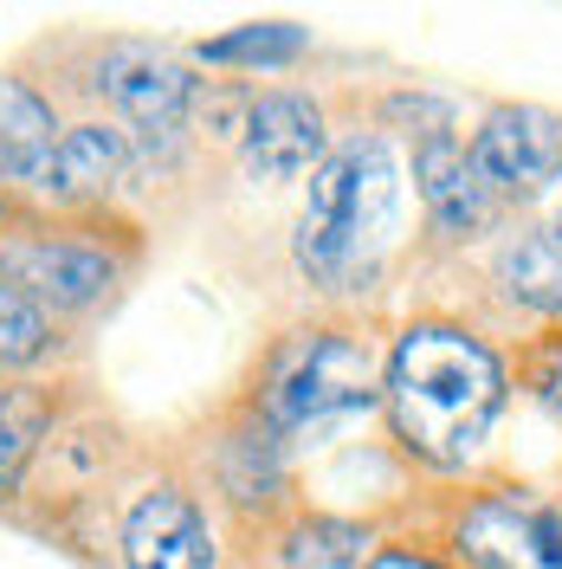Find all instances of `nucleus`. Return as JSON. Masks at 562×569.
<instances>
[{"instance_id":"obj_1","label":"nucleus","mask_w":562,"mask_h":569,"mask_svg":"<svg viewBox=\"0 0 562 569\" xmlns=\"http://www.w3.org/2000/svg\"><path fill=\"white\" fill-rule=\"evenodd\" d=\"M388 415L394 433L433 466H459L479 453L504 408V369L498 356L453 323H414L388 356Z\"/></svg>"},{"instance_id":"obj_2","label":"nucleus","mask_w":562,"mask_h":569,"mask_svg":"<svg viewBox=\"0 0 562 569\" xmlns=\"http://www.w3.org/2000/svg\"><path fill=\"white\" fill-rule=\"evenodd\" d=\"M401 220V176L382 137H350L311 169V208L298 220V266L323 291H362Z\"/></svg>"},{"instance_id":"obj_3","label":"nucleus","mask_w":562,"mask_h":569,"mask_svg":"<svg viewBox=\"0 0 562 569\" xmlns=\"http://www.w3.org/2000/svg\"><path fill=\"white\" fill-rule=\"evenodd\" d=\"M375 401V356L350 330H304L265 369V427H323Z\"/></svg>"},{"instance_id":"obj_4","label":"nucleus","mask_w":562,"mask_h":569,"mask_svg":"<svg viewBox=\"0 0 562 569\" xmlns=\"http://www.w3.org/2000/svg\"><path fill=\"white\" fill-rule=\"evenodd\" d=\"M472 169L485 188L504 194H536L562 176V123L536 104H504L485 117V130L472 142Z\"/></svg>"},{"instance_id":"obj_5","label":"nucleus","mask_w":562,"mask_h":569,"mask_svg":"<svg viewBox=\"0 0 562 569\" xmlns=\"http://www.w3.org/2000/svg\"><path fill=\"white\" fill-rule=\"evenodd\" d=\"M459 543L485 569H562V511L530 498H479L459 525Z\"/></svg>"},{"instance_id":"obj_6","label":"nucleus","mask_w":562,"mask_h":569,"mask_svg":"<svg viewBox=\"0 0 562 569\" xmlns=\"http://www.w3.org/2000/svg\"><path fill=\"white\" fill-rule=\"evenodd\" d=\"M98 84L110 91V104L123 110L137 130H149V137H175L188 104H194V78H188L169 52L137 46V39L110 46L104 66H98Z\"/></svg>"},{"instance_id":"obj_7","label":"nucleus","mask_w":562,"mask_h":569,"mask_svg":"<svg viewBox=\"0 0 562 569\" xmlns=\"http://www.w3.org/2000/svg\"><path fill=\"white\" fill-rule=\"evenodd\" d=\"M0 272L7 284L20 291V298H39V305H91V298H104L110 284V259L98 247H84V240H52V233H39V240H7L0 247Z\"/></svg>"},{"instance_id":"obj_8","label":"nucleus","mask_w":562,"mask_h":569,"mask_svg":"<svg viewBox=\"0 0 562 569\" xmlns=\"http://www.w3.org/2000/svg\"><path fill=\"white\" fill-rule=\"evenodd\" d=\"M123 563L130 569H213V531L194 511V498L155 486L123 518Z\"/></svg>"},{"instance_id":"obj_9","label":"nucleus","mask_w":562,"mask_h":569,"mask_svg":"<svg viewBox=\"0 0 562 569\" xmlns=\"http://www.w3.org/2000/svg\"><path fill=\"white\" fill-rule=\"evenodd\" d=\"M323 162V110L298 91H265L247 110V176L291 181Z\"/></svg>"},{"instance_id":"obj_10","label":"nucleus","mask_w":562,"mask_h":569,"mask_svg":"<svg viewBox=\"0 0 562 569\" xmlns=\"http://www.w3.org/2000/svg\"><path fill=\"white\" fill-rule=\"evenodd\" d=\"M414 181H421L426 213H433L453 240L479 233V227H492L498 194L485 188V176L472 169V149H459L453 137H440V130H433V137L414 149Z\"/></svg>"},{"instance_id":"obj_11","label":"nucleus","mask_w":562,"mask_h":569,"mask_svg":"<svg viewBox=\"0 0 562 569\" xmlns=\"http://www.w3.org/2000/svg\"><path fill=\"white\" fill-rule=\"evenodd\" d=\"M59 123H52V110L39 104L27 84H0V169L13 181H46V169H52V149H59V137H52Z\"/></svg>"},{"instance_id":"obj_12","label":"nucleus","mask_w":562,"mask_h":569,"mask_svg":"<svg viewBox=\"0 0 562 569\" xmlns=\"http://www.w3.org/2000/svg\"><path fill=\"white\" fill-rule=\"evenodd\" d=\"M130 162V142L123 130H104V123H78L59 137L52 149V169H46V194H91V188H110Z\"/></svg>"},{"instance_id":"obj_13","label":"nucleus","mask_w":562,"mask_h":569,"mask_svg":"<svg viewBox=\"0 0 562 569\" xmlns=\"http://www.w3.org/2000/svg\"><path fill=\"white\" fill-rule=\"evenodd\" d=\"M498 279L530 311H562V247L550 233H518L498 252Z\"/></svg>"},{"instance_id":"obj_14","label":"nucleus","mask_w":562,"mask_h":569,"mask_svg":"<svg viewBox=\"0 0 562 569\" xmlns=\"http://www.w3.org/2000/svg\"><path fill=\"white\" fill-rule=\"evenodd\" d=\"M304 46H311L304 27H291V20H259V27H233V33L208 39L201 59H208V66H291Z\"/></svg>"},{"instance_id":"obj_15","label":"nucleus","mask_w":562,"mask_h":569,"mask_svg":"<svg viewBox=\"0 0 562 569\" xmlns=\"http://www.w3.org/2000/svg\"><path fill=\"white\" fill-rule=\"evenodd\" d=\"M39 440H46V395L39 389L0 395V492L20 486V472H27Z\"/></svg>"},{"instance_id":"obj_16","label":"nucleus","mask_w":562,"mask_h":569,"mask_svg":"<svg viewBox=\"0 0 562 569\" xmlns=\"http://www.w3.org/2000/svg\"><path fill=\"white\" fill-rule=\"evenodd\" d=\"M362 525H343V518H311L298 525L291 543H284V569H362Z\"/></svg>"},{"instance_id":"obj_17","label":"nucleus","mask_w":562,"mask_h":569,"mask_svg":"<svg viewBox=\"0 0 562 569\" xmlns=\"http://www.w3.org/2000/svg\"><path fill=\"white\" fill-rule=\"evenodd\" d=\"M220 472H227V492L240 498V505L272 498V486H279V440H272V427H247V433H233L227 453H220Z\"/></svg>"},{"instance_id":"obj_18","label":"nucleus","mask_w":562,"mask_h":569,"mask_svg":"<svg viewBox=\"0 0 562 569\" xmlns=\"http://www.w3.org/2000/svg\"><path fill=\"white\" fill-rule=\"evenodd\" d=\"M46 343H52L46 311H39L33 298H20L13 284H0V362H33Z\"/></svg>"},{"instance_id":"obj_19","label":"nucleus","mask_w":562,"mask_h":569,"mask_svg":"<svg viewBox=\"0 0 562 569\" xmlns=\"http://www.w3.org/2000/svg\"><path fill=\"white\" fill-rule=\"evenodd\" d=\"M362 569H446V563H433V557H414V550H382V557H369Z\"/></svg>"},{"instance_id":"obj_20","label":"nucleus","mask_w":562,"mask_h":569,"mask_svg":"<svg viewBox=\"0 0 562 569\" xmlns=\"http://www.w3.org/2000/svg\"><path fill=\"white\" fill-rule=\"evenodd\" d=\"M536 395L550 401V415H556V421H562V356H556V362H550V369H543V376H536Z\"/></svg>"},{"instance_id":"obj_21","label":"nucleus","mask_w":562,"mask_h":569,"mask_svg":"<svg viewBox=\"0 0 562 569\" xmlns=\"http://www.w3.org/2000/svg\"><path fill=\"white\" fill-rule=\"evenodd\" d=\"M543 233H550V240H556V247H562V188H556V194H550V227H543Z\"/></svg>"}]
</instances>
